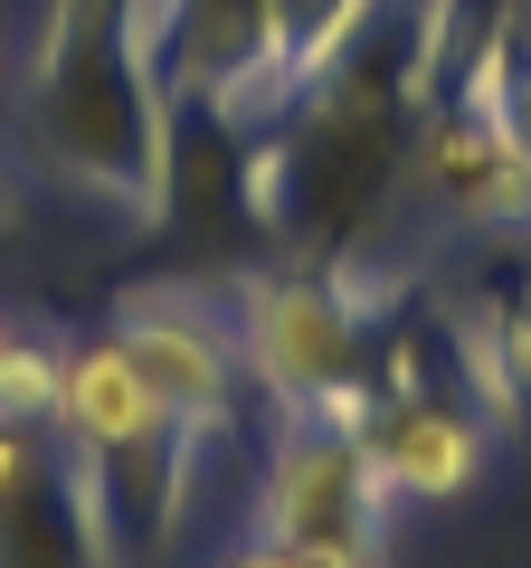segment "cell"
<instances>
[{"label": "cell", "mask_w": 531, "mask_h": 568, "mask_svg": "<svg viewBox=\"0 0 531 568\" xmlns=\"http://www.w3.org/2000/svg\"><path fill=\"white\" fill-rule=\"evenodd\" d=\"M114 351L143 369V388L209 455L257 426V388H247L238 304L228 294H209V284H133L114 304Z\"/></svg>", "instance_id": "5b68a950"}, {"label": "cell", "mask_w": 531, "mask_h": 568, "mask_svg": "<svg viewBox=\"0 0 531 568\" xmlns=\"http://www.w3.org/2000/svg\"><path fill=\"white\" fill-rule=\"evenodd\" d=\"M370 20H380V0H275V67H285V85L304 95Z\"/></svg>", "instance_id": "30bf717a"}, {"label": "cell", "mask_w": 531, "mask_h": 568, "mask_svg": "<svg viewBox=\"0 0 531 568\" xmlns=\"http://www.w3.org/2000/svg\"><path fill=\"white\" fill-rule=\"evenodd\" d=\"M58 436L77 455V474H86V503H96L104 540H114V568H171L209 446L143 388V369L114 351V332L67 351Z\"/></svg>", "instance_id": "3957f363"}, {"label": "cell", "mask_w": 531, "mask_h": 568, "mask_svg": "<svg viewBox=\"0 0 531 568\" xmlns=\"http://www.w3.org/2000/svg\"><path fill=\"white\" fill-rule=\"evenodd\" d=\"M219 568H294V549H285V540H266V530H257V521H247V530H238V540H228V549H219Z\"/></svg>", "instance_id": "4fadbf2b"}, {"label": "cell", "mask_w": 531, "mask_h": 568, "mask_svg": "<svg viewBox=\"0 0 531 568\" xmlns=\"http://www.w3.org/2000/svg\"><path fill=\"white\" fill-rule=\"evenodd\" d=\"M409 265H257V275L228 284L238 304V351H247V388H257L266 417H313L332 388L370 379V342H380V313L409 294Z\"/></svg>", "instance_id": "277c9868"}, {"label": "cell", "mask_w": 531, "mask_h": 568, "mask_svg": "<svg viewBox=\"0 0 531 568\" xmlns=\"http://www.w3.org/2000/svg\"><path fill=\"white\" fill-rule=\"evenodd\" d=\"M294 568H389V540H313L294 549Z\"/></svg>", "instance_id": "7c38bea8"}, {"label": "cell", "mask_w": 531, "mask_h": 568, "mask_svg": "<svg viewBox=\"0 0 531 568\" xmlns=\"http://www.w3.org/2000/svg\"><path fill=\"white\" fill-rule=\"evenodd\" d=\"M29 152L67 190L162 227L171 190V85H162V0H48L20 67Z\"/></svg>", "instance_id": "7a4b0ae2"}, {"label": "cell", "mask_w": 531, "mask_h": 568, "mask_svg": "<svg viewBox=\"0 0 531 568\" xmlns=\"http://www.w3.org/2000/svg\"><path fill=\"white\" fill-rule=\"evenodd\" d=\"M20 227V190H10V171H0V237Z\"/></svg>", "instance_id": "5bb4252c"}, {"label": "cell", "mask_w": 531, "mask_h": 568, "mask_svg": "<svg viewBox=\"0 0 531 568\" xmlns=\"http://www.w3.org/2000/svg\"><path fill=\"white\" fill-rule=\"evenodd\" d=\"M389 503H399V484L380 474L361 426H323V417L266 426V474H257V530L266 540H285V549L389 540Z\"/></svg>", "instance_id": "8992f818"}, {"label": "cell", "mask_w": 531, "mask_h": 568, "mask_svg": "<svg viewBox=\"0 0 531 568\" xmlns=\"http://www.w3.org/2000/svg\"><path fill=\"white\" fill-rule=\"evenodd\" d=\"M0 95H10V39H0Z\"/></svg>", "instance_id": "9a60e30c"}, {"label": "cell", "mask_w": 531, "mask_h": 568, "mask_svg": "<svg viewBox=\"0 0 531 568\" xmlns=\"http://www.w3.org/2000/svg\"><path fill=\"white\" fill-rule=\"evenodd\" d=\"M428 48L418 0H380V20L266 123L238 142V219L313 265H389L380 227L418 181Z\"/></svg>", "instance_id": "6da1fadb"}, {"label": "cell", "mask_w": 531, "mask_h": 568, "mask_svg": "<svg viewBox=\"0 0 531 568\" xmlns=\"http://www.w3.org/2000/svg\"><path fill=\"white\" fill-rule=\"evenodd\" d=\"M162 85L181 114H209L228 142L266 133L294 104L275 67V0H162Z\"/></svg>", "instance_id": "52a82bcc"}, {"label": "cell", "mask_w": 531, "mask_h": 568, "mask_svg": "<svg viewBox=\"0 0 531 568\" xmlns=\"http://www.w3.org/2000/svg\"><path fill=\"white\" fill-rule=\"evenodd\" d=\"M58 379H67V351L0 313V417L10 426H48L58 417Z\"/></svg>", "instance_id": "8fae6325"}, {"label": "cell", "mask_w": 531, "mask_h": 568, "mask_svg": "<svg viewBox=\"0 0 531 568\" xmlns=\"http://www.w3.org/2000/svg\"><path fill=\"white\" fill-rule=\"evenodd\" d=\"M0 568H114V540L86 503V474L58 417L48 426L0 417Z\"/></svg>", "instance_id": "ba28073f"}, {"label": "cell", "mask_w": 531, "mask_h": 568, "mask_svg": "<svg viewBox=\"0 0 531 568\" xmlns=\"http://www.w3.org/2000/svg\"><path fill=\"white\" fill-rule=\"evenodd\" d=\"M447 323H455V351H465L474 407L493 417V436H531V265H512L503 237H493L484 275L465 294H447Z\"/></svg>", "instance_id": "9c48e42d"}]
</instances>
